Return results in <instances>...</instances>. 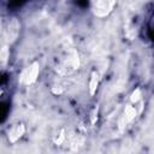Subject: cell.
I'll list each match as a JSON object with an SVG mask.
<instances>
[{
    "mask_svg": "<svg viewBox=\"0 0 154 154\" xmlns=\"http://www.w3.org/2000/svg\"><path fill=\"white\" fill-rule=\"evenodd\" d=\"M116 4L117 0H90V8L94 16L103 18L113 11Z\"/></svg>",
    "mask_w": 154,
    "mask_h": 154,
    "instance_id": "cell-2",
    "label": "cell"
},
{
    "mask_svg": "<svg viewBox=\"0 0 154 154\" xmlns=\"http://www.w3.org/2000/svg\"><path fill=\"white\" fill-rule=\"evenodd\" d=\"M25 128L23 124H16L13 125L8 131V140L11 143H16L23 135H24Z\"/></svg>",
    "mask_w": 154,
    "mask_h": 154,
    "instance_id": "cell-5",
    "label": "cell"
},
{
    "mask_svg": "<svg viewBox=\"0 0 154 154\" xmlns=\"http://www.w3.org/2000/svg\"><path fill=\"white\" fill-rule=\"evenodd\" d=\"M141 97H142V94H141V89H135L134 91H132V94H131V101H132V103H136L137 101H140L141 100Z\"/></svg>",
    "mask_w": 154,
    "mask_h": 154,
    "instance_id": "cell-7",
    "label": "cell"
},
{
    "mask_svg": "<svg viewBox=\"0 0 154 154\" xmlns=\"http://www.w3.org/2000/svg\"><path fill=\"white\" fill-rule=\"evenodd\" d=\"M137 116V108L134 105H126L119 120H118V128L119 130H124Z\"/></svg>",
    "mask_w": 154,
    "mask_h": 154,
    "instance_id": "cell-4",
    "label": "cell"
},
{
    "mask_svg": "<svg viewBox=\"0 0 154 154\" xmlns=\"http://www.w3.org/2000/svg\"><path fill=\"white\" fill-rule=\"evenodd\" d=\"M99 81H100V77H99V73L96 71H94L90 76V79H89V93L91 95L95 94L96 89H97V85H99Z\"/></svg>",
    "mask_w": 154,
    "mask_h": 154,
    "instance_id": "cell-6",
    "label": "cell"
},
{
    "mask_svg": "<svg viewBox=\"0 0 154 154\" xmlns=\"http://www.w3.org/2000/svg\"><path fill=\"white\" fill-rule=\"evenodd\" d=\"M38 73H40V64L37 61H34L22 70L19 75V83L24 85H30L36 82Z\"/></svg>",
    "mask_w": 154,
    "mask_h": 154,
    "instance_id": "cell-3",
    "label": "cell"
},
{
    "mask_svg": "<svg viewBox=\"0 0 154 154\" xmlns=\"http://www.w3.org/2000/svg\"><path fill=\"white\" fill-rule=\"evenodd\" d=\"M65 130H61L60 131V134H59V136H57V138L54 140V142H55V144H61L64 141H65Z\"/></svg>",
    "mask_w": 154,
    "mask_h": 154,
    "instance_id": "cell-8",
    "label": "cell"
},
{
    "mask_svg": "<svg viewBox=\"0 0 154 154\" xmlns=\"http://www.w3.org/2000/svg\"><path fill=\"white\" fill-rule=\"evenodd\" d=\"M78 67H79V58H78V53L75 49L67 52V54L61 59L59 65H57V70L61 75L71 73L76 71Z\"/></svg>",
    "mask_w": 154,
    "mask_h": 154,
    "instance_id": "cell-1",
    "label": "cell"
}]
</instances>
